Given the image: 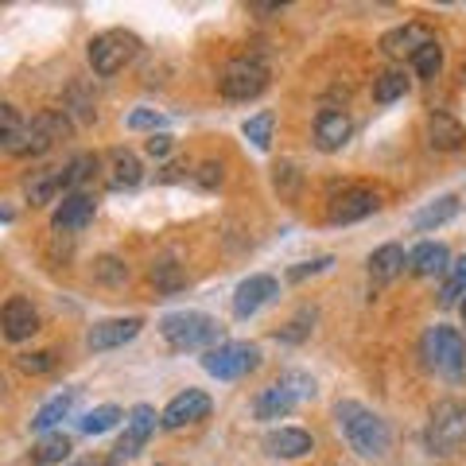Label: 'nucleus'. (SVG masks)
Instances as JSON below:
<instances>
[{
  "label": "nucleus",
  "instance_id": "nucleus-1",
  "mask_svg": "<svg viewBox=\"0 0 466 466\" xmlns=\"http://www.w3.org/2000/svg\"><path fill=\"white\" fill-rule=\"evenodd\" d=\"M334 420H339L350 451H358L361 459H381L388 451V424L373 408L358 405V400H339L334 405Z\"/></svg>",
  "mask_w": 466,
  "mask_h": 466
},
{
  "label": "nucleus",
  "instance_id": "nucleus-2",
  "mask_svg": "<svg viewBox=\"0 0 466 466\" xmlns=\"http://www.w3.org/2000/svg\"><path fill=\"white\" fill-rule=\"evenodd\" d=\"M160 334L172 350H214L226 342V327L206 311H172L160 319Z\"/></svg>",
  "mask_w": 466,
  "mask_h": 466
},
{
  "label": "nucleus",
  "instance_id": "nucleus-3",
  "mask_svg": "<svg viewBox=\"0 0 466 466\" xmlns=\"http://www.w3.org/2000/svg\"><path fill=\"white\" fill-rule=\"evenodd\" d=\"M268 89V67L265 59L256 55H241V59H229L222 74H218V94L226 101H253Z\"/></svg>",
  "mask_w": 466,
  "mask_h": 466
},
{
  "label": "nucleus",
  "instance_id": "nucleus-4",
  "mask_svg": "<svg viewBox=\"0 0 466 466\" xmlns=\"http://www.w3.org/2000/svg\"><path fill=\"white\" fill-rule=\"evenodd\" d=\"M466 439V408L459 400H439L427 416V427H424V443L432 455H455Z\"/></svg>",
  "mask_w": 466,
  "mask_h": 466
},
{
  "label": "nucleus",
  "instance_id": "nucleus-5",
  "mask_svg": "<svg viewBox=\"0 0 466 466\" xmlns=\"http://www.w3.org/2000/svg\"><path fill=\"white\" fill-rule=\"evenodd\" d=\"M86 55H89V67H94L98 78H109L116 70H125L128 62L140 55V39L125 28H113V32H101V35L89 39Z\"/></svg>",
  "mask_w": 466,
  "mask_h": 466
},
{
  "label": "nucleus",
  "instance_id": "nucleus-6",
  "mask_svg": "<svg viewBox=\"0 0 466 466\" xmlns=\"http://www.w3.org/2000/svg\"><path fill=\"white\" fill-rule=\"evenodd\" d=\"M261 366V350L253 342H222L202 354V369L218 381H238L245 373H253Z\"/></svg>",
  "mask_w": 466,
  "mask_h": 466
},
{
  "label": "nucleus",
  "instance_id": "nucleus-7",
  "mask_svg": "<svg viewBox=\"0 0 466 466\" xmlns=\"http://www.w3.org/2000/svg\"><path fill=\"white\" fill-rule=\"evenodd\" d=\"M74 133L70 116L62 109H39L32 116L28 133H23V144H20V155H43L59 144V140H67Z\"/></svg>",
  "mask_w": 466,
  "mask_h": 466
},
{
  "label": "nucleus",
  "instance_id": "nucleus-8",
  "mask_svg": "<svg viewBox=\"0 0 466 466\" xmlns=\"http://www.w3.org/2000/svg\"><path fill=\"white\" fill-rule=\"evenodd\" d=\"M427 350H432V366L443 373L447 381L466 377V339L455 327H435L427 334Z\"/></svg>",
  "mask_w": 466,
  "mask_h": 466
},
{
  "label": "nucleus",
  "instance_id": "nucleus-9",
  "mask_svg": "<svg viewBox=\"0 0 466 466\" xmlns=\"http://www.w3.org/2000/svg\"><path fill=\"white\" fill-rule=\"evenodd\" d=\"M155 424H160L155 408H152V405H136V408L125 416V432H121V439H116L113 455H116V459H136L140 451H144V443L152 439Z\"/></svg>",
  "mask_w": 466,
  "mask_h": 466
},
{
  "label": "nucleus",
  "instance_id": "nucleus-10",
  "mask_svg": "<svg viewBox=\"0 0 466 466\" xmlns=\"http://www.w3.org/2000/svg\"><path fill=\"white\" fill-rule=\"evenodd\" d=\"M377 191H369V187H342V194H334L331 199V210L327 218L334 226H350V222H361V218H369V214H377Z\"/></svg>",
  "mask_w": 466,
  "mask_h": 466
},
{
  "label": "nucleus",
  "instance_id": "nucleus-11",
  "mask_svg": "<svg viewBox=\"0 0 466 466\" xmlns=\"http://www.w3.org/2000/svg\"><path fill=\"white\" fill-rule=\"evenodd\" d=\"M206 416H210V396H206L202 388H187V393H179L172 405L160 412V427H167V432H179V427L199 424Z\"/></svg>",
  "mask_w": 466,
  "mask_h": 466
},
{
  "label": "nucleus",
  "instance_id": "nucleus-12",
  "mask_svg": "<svg viewBox=\"0 0 466 466\" xmlns=\"http://www.w3.org/2000/svg\"><path fill=\"white\" fill-rule=\"evenodd\" d=\"M280 295V284H276V276H265V272H256V276H249V280H241L238 284V292H233V315L238 319H249V315H256L265 303H272Z\"/></svg>",
  "mask_w": 466,
  "mask_h": 466
},
{
  "label": "nucleus",
  "instance_id": "nucleus-13",
  "mask_svg": "<svg viewBox=\"0 0 466 466\" xmlns=\"http://www.w3.org/2000/svg\"><path fill=\"white\" fill-rule=\"evenodd\" d=\"M435 43V35L427 23H400V28L381 35V55L385 59H416V51Z\"/></svg>",
  "mask_w": 466,
  "mask_h": 466
},
{
  "label": "nucleus",
  "instance_id": "nucleus-14",
  "mask_svg": "<svg viewBox=\"0 0 466 466\" xmlns=\"http://www.w3.org/2000/svg\"><path fill=\"white\" fill-rule=\"evenodd\" d=\"M94 210H98L94 194L70 191V194H62L59 210L51 214V229H59V233H78V229H86L89 222H94Z\"/></svg>",
  "mask_w": 466,
  "mask_h": 466
},
{
  "label": "nucleus",
  "instance_id": "nucleus-15",
  "mask_svg": "<svg viewBox=\"0 0 466 466\" xmlns=\"http://www.w3.org/2000/svg\"><path fill=\"white\" fill-rule=\"evenodd\" d=\"M140 327H144V319H136V315H128V319H106V322H94L86 334V346L94 350V354H106V350H116V346H125V342H133Z\"/></svg>",
  "mask_w": 466,
  "mask_h": 466
},
{
  "label": "nucleus",
  "instance_id": "nucleus-16",
  "mask_svg": "<svg viewBox=\"0 0 466 466\" xmlns=\"http://www.w3.org/2000/svg\"><path fill=\"white\" fill-rule=\"evenodd\" d=\"M35 331H39V311L32 307V300L12 295V300L0 307V334H5L8 342H23V339H32Z\"/></svg>",
  "mask_w": 466,
  "mask_h": 466
},
{
  "label": "nucleus",
  "instance_id": "nucleus-17",
  "mask_svg": "<svg viewBox=\"0 0 466 466\" xmlns=\"http://www.w3.org/2000/svg\"><path fill=\"white\" fill-rule=\"evenodd\" d=\"M350 133H354V121H350L346 109H322L315 116V148L319 152H339V148H346Z\"/></svg>",
  "mask_w": 466,
  "mask_h": 466
},
{
  "label": "nucleus",
  "instance_id": "nucleus-18",
  "mask_svg": "<svg viewBox=\"0 0 466 466\" xmlns=\"http://www.w3.org/2000/svg\"><path fill=\"white\" fill-rule=\"evenodd\" d=\"M311 447H315V439L303 427H276V432L265 435V451L272 459H303L311 455Z\"/></svg>",
  "mask_w": 466,
  "mask_h": 466
},
{
  "label": "nucleus",
  "instance_id": "nucleus-19",
  "mask_svg": "<svg viewBox=\"0 0 466 466\" xmlns=\"http://www.w3.org/2000/svg\"><path fill=\"white\" fill-rule=\"evenodd\" d=\"M427 144L435 152H459L466 144V128L451 113L435 109V113H427Z\"/></svg>",
  "mask_w": 466,
  "mask_h": 466
},
{
  "label": "nucleus",
  "instance_id": "nucleus-20",
  "mask_svg": "<svg viewBox=\"0 0 466 466\" xmlns=\"http://www.w3.org/2000/svg\"><path fill=\"white\" fill-rule=\"evenodd\" d=\"M300 405H303V400L295 396V393H288V388L276 381V385H268V388H261V393H256L253 416H256V420H284L288 412H295Z\"/></svg>",
  "mask_w": 466,
  "mask_h": 466
},
{
  "label": "nucleus",
  "instance_id": "nucleus-21",
  "mask_svg": "<svg viewBox=\"0 0 466 466\" xmlns=\"http://www.w3.org/2000/svg\"><path fill=\"white\" fill-rule=\"evenodd\" d=\"M59 191H67V179H62V167H39L23 179V194H28L32 206H47L59 199Z\"/></svg>",
  "mask_w": 466,
  "mask_h": 466
},
{
  "label": "nucleus",
  "instance_id": "nucleus-22",
  "mask_svg": "<svg viewBox=\"0 0 466 466\" xmlns=\"http://www.w3.org/2000/svg\"><path fill=\"white\" fill-rule=\"evenodd\" d=\"M140 179H144V163H140V155L128 152V148H113L109 152V183L116 191H133V187H140Z\"/></svg>",
  "mask_w": 466,
  "mask_h": 466
},
{
  "label": "nucleus",
  "instance_id": "nucleus-23",
  "mask_svg": "<svg viewBox=\"0 0 466 466\" xmlns=\"http://www.w3.org/2000/svg\"><path fill=\"white\" fill-rule=\"evenodd\" d=\"M405 265H408V253L400 249V245H381V249H373V256H369V280L377 284H393L400 272H405Z\"/></svg>",
  "mask_w": 466,
  "mask_h": 466
},
{
  "label": "nucleus",
  "instance_id": "nucleus-24",
  "mask_svg": "<svg viewBox=\"0 0 466 466\" xmlns=\"http://www.w3.org/2000/svg\"><path fill=\"white\" fill-rule=\"evenodd\" d=\"M447 245H439V241H420L416 249L408 253V268L416 272V276H443L447 272Z\"/></svg>",
  "mask_w": 466,
  "mask_h": 466
},
{
  "label": "nucleus",
  "instance_id": "nucleus-25",
  "mask_svg": "<svg viewBox=\"0 0 466 466\" xmlns=\"http://www.w3.org/2000/svg\"><path fill=\"white\" fill-rule=\"evenodd\" d=\"M23 133H28V121L20 116V109L12 106V101H0V152L20 155Z\"/></svg>",
  "mask_w": 466,
  "mask_h": 466
},
{
  "label": "nucleus",
  "instance_id": "nucleus-26",
  "mask_svg": "<svg viewBox=\"0 0 466 466\" xmlns=\"http://www.w3.org/2000/svg\"><path fill=\"white\" fill-rule=\"evenodd\" d=\"M455 214H459V194H443V199H435L432 206H424V210L412 218V229H416V233H432L439 226H447Z\"/></svg>",
  "mask_w": 466,
  "mask_h": 466
},
{
  "label": "nucleus",
  "instance_id": "nucleus-27",
  "mask_svg": "<svg viewBox=\"0 0 466 466\" xmlns=\"http://www.w3.org/2000/svg\"><path fill=\"white\" fill-rule=\"evenodd\" d=\"M408 86H412V78L405 70L388 67V70H381L377 78H373V101H377V106H393V101H400L408 94Z\"/></svg>",
  "mask_w": 466,
  "mask_h": 466
},
{
  "label": "nucleus",
  "instance_id": "nucleus-28",
  "mask_svg": "<svg viewBox=\"0 0 466 466\" xmlns=\"http://www.w3.org/2000/svg\"><path fill=\"white\" fill-rule=\"evenodd\" d=\"M74 400H78V388H67V393H59V396H51L43 408L35 412V420H32V427L35 432H51L55 424H62L74 412Z\"/></svg>",
  "mask_w": 466,
  "mask_h": 466
},
{
  "label": "nucleus",
  "instance_id": "nucleus-29",
  "mask_svg": "<svg viewBox=\"0 0 466 466\" xmlns=\"http://www.w3.org/2000/svg\"><path fill=\"white\" fill-rule=\"evenodd\" d=\"M70 459V439L67 435H47L32 447V466H59Z\"/></svg>",
  "mask_w": 466,
  "mask_h": 466
},
{
  "label": "nucleus",
  "instance_id": "nucleus-30",
  "mask_svg": "<svg viewBox=\"0 0 466 466\" xmlns=\"http://www.w3.org/2000/svg\"><path fill=\"white\" fill-rule=\"evenodd\" d=\"M121 420H125V412L116 408V405H101V408H89L78 427H82L86 435H106V432H113V427L121 424Z\"/></svg>",
  "mask_w": 466,
  "mask_h": 466
},
{
  "label": "nucleus",
  "instance_id": "nucleus-31",
  "mask_svg": "<svg viewBox=\"0 0 466 466\" xmlns=\"http://www.w3.org/2000/svg\"><path fill=\"white\" fill-rule=\"evenodd\" d=\"M67 116H74V121H94L98 116V101H94V94L82 86V82H74L70 89H67V109H62Z\"/></svg>",
  "mask_w": 466,
  "mask_h": 466
},
{
  "label": "nucleus",
  "instance_id": "nucleus-32",
  "mask_svg": "<svg viewBox=\"0 0 466 466\" xmlns=\"http://www.w3.org/2000/svg\"><path fill=\"white\" fill-rule=\"evenodd\" d=\"M152 284H155L160 292L175 295V292L187 284V272H183V265H175V261H155V265H152Z\"/></svg>",
  "mask_w": 466,
  "mask_h": 466
},
{
  "label": "nucleus",
  "instance_id": "nucleus-33",
  "mask_svg": "<svg viewBox=\"0 0 466 466\" xmlns=\"http://www.w3.org/2000/svg\"><path fill=\"white\" fill-rule=\"evenodd\" d=\"M272 125H276V116H272L268 109H261L256 116H249V121L241 125V133L253 140V148H261V152H268V144H272Z\"/></svg>",
  "mask_w": 466,
  "mask_h": 466
},
{
  "label": "nucleus",
  "instance_id": "nucleus-34",
  "mask_svg": "<svg viewBox=\"0 0 466 466\" xmlns=\"http://www.w3.org/2000/svg\"><path fill=\"white\" fill-rule=\"evenodd\" d=\"M412 70H416V78H424V82L439 78V70H443V47H439V43H427L424 51H416V59H412Z\"/></svg>",
  "mask_w": 466,
  "mask_h": 466
},
{
  "label": "nucleus",
  "instance_id": "nucleus-35",
  "mask_svg": "<svg viewBox=\"0 0 466 466\" xmlns=\"http://www.w3.org/2000/svg\"><path fill=\"white\" fill-rule=\"evenodd\" d=\"M98 172V155H89V152H82V155H74V160L62 167V179H67V191H78L86 183L89 175Z\"/></svg>",
  "mask_w": 466,
  "mask_h": 466
},
{
  "label": "nucleus",
  "instance_id": "nucleus-36",
  "mask_svg": "<svg viewBox=\"0 0 466 466\" xmlns=\"http://www.w3.org/2000/svg\"><path fill=\"white\" fill-rule=\"evenodd\" d=\"M94 280L101 284H125L128 280V265L121 256H98L94 261Z\"/></svg>",
  "mask_w": 466,
  "mask_h": 466
},
{
  "label": "nucleus",
  "instance_id": "nucleus-37",
  "mask_svg": "<svg viewBox=\"0 0 466 466\" xmlns=\"http://www.w3.org/2000/svg\"><path fill=\"white\" fill-rule=\"evenodd\" d=\"M272 183H276V191L284 194V199H295V194H300L303 175H300V167H295V163H276V172H272Z\"/></svg>",
  "mask_w": 466,
  "mask_h": 466
},
{
  "label": "nucleus",
  "instance_id": "nucleus-38",
  "mask_svg": "<svg viewBox=\"0 0 466 466\" xmlns=\"http://www.w3.org/2000/svg\"><path fill=\"white\" fill-rule=\"evenodd\" d=\"M16 361H20L23 373H51L59 366V354L55 350H35V354H20Z\"/></svg>",
  "mask_w": 466,
  "mask_h": 466
},
{
  "label": "nucleus",
  "instance_id": "nucleus-39",
  "mask_svg": "<svg viewBox=\"0 0 466 466\" xmlns=\"http://www.w3.org/2000/svg\"><path fill=\"white\" fill-rule=\"evenodd\" d=\"M280 385L288 388V393H295L300 400H311V396H315V381H311L307 373H300V369H288V373H280Z\"/></svg>",
  "mask_w": 466,
  "mask_h": 466
},
{
  "label": "nucleus",
  "instance_id": "nucleus-40",
  "mask_svg": "<svg viewBox=\"0 0 466 466\" xmlns=\"http://www.w3.org/2000/svg\"><path fill=\"white\" fill-rule=\"evenodd\" d=\"M311 322H315V311H303V315H295V319L288 322V331H280V339H284V342L307 339V334H311Z\"/></svg>",
  "mask_w": 466,
  "mask_h": 466
},
{
  "label": "nucleus",
  "instance_id": "nucleus-41",
  "mask_svg": "<svg viewBox=\"0 0 466 466\" xmlns=\"http://www.w3.org/2000/svg\"><path fill=\"white\" fill-rule=\"evenodd\" d=\"M334 261L331 256H319V261H303V265H295V268H288V280L292 284H303L307 276H319V272H327Z\"/></svg>",
  "mask_w": 466,
  "mask_h": 466
},
{
  "label": "nucleus",
  "instance_id": "nucleus-42",
  "mask_svg": "<svg viewBox=\"0 0 466 466\" xmlns=\"http://www.w3.org/2000/svg\"><path fill=\"white\" fill-rule=\"evenodd\" d=\"M222 179H226V167H222V163H202L199 172H194V183L206 187V191L222 187Z\"/></svg>",
  "mask_w": 466,
  "mask_h": 466
},
{
  "label": "nucleus",
  "instance_id": "nucleus-43",
  "mask_svg": "<svg viewBox=\"0 0 466 466\" xmlns=\"http://www.w3.org/2000/svg\"><path fill=\"white\" fill-rule=\"evenodd\" d=\"M163 113H155V109H136V113H128V128H163Z\"/></svg>",
  "mask_w": 466,
  "mask_h": 466
},
{
  "label": "nucleus",
  "instance_id": "nucleus-44",
  "mask_svg": "<svg viewBox=\"0 0 466 466\" xmlns=\"http://www.w3.org/2000/svg\"><path fill=\"white\" fill-rule=\"evenodd\" d=\"M172 144H175V140L167 136V133H152V140H148V155H152V160H163V155L172 152Z\"/></svg>",
  "mask_w": 466,
  "mask_h": 466
},
{
  "label": "nucleus",
  "instance_id": "nucleus-45",
  "mask_svg": "<svg viewBox=\"0 0 466 466\" xmlns=\"http://www.w3.org/2000/svg\"><path fill=\"white\" fill-rule=\"evenodd\" d=\"M447 284H451V288H455L459 295L466 292V256H462V261L455 265V272H451V280H447Z\"/></svg>",
  "mask_w": 466,
  "mask_h": 466
},
{
  "label": "nucleus",
  "instance_id": "nucleus-46",
  "mask_svg": "<svg viewBox=\"0 0 466 466\" xmlns=\"http://www.w3.org/2000/svg\"><path fill=\"white\" fill-rule=\"evenodd\" d=\"M459 315H462V327H466V295H462V303H459Z\"/></svg>",
  "mask_w": 466,
  "mask_h": 466
},
{
  "label": "nucleus",
  "instance_id": "nucleus-47",
  "mask_svg": "<svg viewBox=\"0 0 466 466\" xmlns=\"http://www.w3.org/2000/svg\"><path fill=\"white\" fill-rule=\"evenodd\" d=\"M5 388H8V381H5V373H0V396H5Z\"/></svg>",
  "mask_w": 466,
  "mask_h": 466
},
{
  "label": "nucleus",
  "instance_id": "nucleus-48",
  "mask_svg": "<svg viewBox=\"0 0 466 466\" xmlns=\"http://www.w3.org/2000/svg\"><path fill=\"white\" fill-rule=\"evenodd\" d=\"M78 466H94V462H78Z\"/></svg>",
  "mask_w": 466,
  "mask_h": 466
},
{
  "label": "nucleus",
  "instance_id": "nucleus-49",
  "mask_svg": "<svg viewBox=\"0 0 466 466\" xmlns=\"http://www.w3.org/2000/svg\"><path fill=\"white\" fill-rule=\"evenodd\" d=\"M462 78H466V67H462Z\"/></svg>",
  "mask_w": 466,
  "mask_h": 466
}]
</instances>
